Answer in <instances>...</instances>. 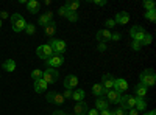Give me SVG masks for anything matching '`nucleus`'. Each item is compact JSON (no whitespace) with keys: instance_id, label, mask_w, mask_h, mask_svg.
Masks as SVG:
<instances>
[{"instance_id":"3","label":"nucleus","mask_w":156,"mask_h":115,"mask_svg":"<svg viewBox=\"0 0 156 115\" xmlns=\"http://www.w3.org/2000/svg\"><path fill=\"white\" fill-rule=\"evenodd\" d=\"M53 50V55H62L66 52V42L64 41H59V39H51V42L48 44Z\"/></svg>"},{"instance_id":"5","label":"nucleus","mask_w":156,"mask_h":115,"mask_svg":"<svg viewBox=\"0 0 156 115\" xmlns=\"http://www.w3.org/2000/svg\"><path fill=\"white\" fill-rule=\"evenodd\" d=\"M129 34H131L133 41H137V42H142L144 37H145V31H144V28H142L140 25H134V27L129 30Z\"/></svg>"},{"instance_id":"25","label":"nucleus","mask_w":156,"mask_h":115,"mask_svg":"<svg viewBox=\"0 0 156 115\" xmlns=\"http://www.w3.org/2000/svg\"><path fill=\"white\" fill-rule=\"evenodd\" d=\"M3 69L6 70V72H12L16 69V62L12 61V59H8V61H5L3 62Z\"/></svg>"},{"instance_id":"30","label":"nucleus","mask_w":156,"mask_h":115,"mask_svg":"<svg viewBox=\"0 0 156 115\" xmlns=\"http://www.w3.org/2000/svg\"><path fill=\"white\" fill-rule=\"evenodd\" d=\"M31 78H33L34 81H36V79H41V78H42V72L37 70V69L33 70V72H31Z\"/></svg>"},{"instance_id":"23","label":"nucleus","mask_w":156,"mask_h":115,"mask_svg":"<svg viewBox=\"0 0 156 115\" xmlns=\"http://www.w3.org/2000/svg\"><path fill=\"white\" fill-rule=\"evenodd\" d=\"M84 90H81V89H78V90H75L73 93H72V98L76 101V103H81V101L84 100Z\"/></svg>"},{"instance_id":"16","label":"nucleus","mask_w":156,"mask_h":115,"mask_svg":"<svg viewBox=\"0 0 156 115\" xmlns=\"http://www.w3.org/2000/svg\"><path fill=\"white\" fill-rule=\"evenodd\" d=\"M114 22H115V23H120V25L128 23V22H129V16H128V12H125V11H122V12H117V16H115Z\"/></svg>"},{"instance_id":"19","label":"nucleus","mask_w":156,"mask_h":115,"mask_svg":"<svg viewBox=\"0 0 156 115\" xmlns=\"http://www.w3.org/2000/svg\"><path fill=\"white\" fill-rule=\"evenodd\" d=\"M47 89V83L41 78V79H36L34 81V90L37 92V93H41V92H44Z\"/></svg>"},{"instance_id":"2","label":"nucleus","mask_w":156,"mask_h":115,"mask_svg":"<svg viewBox=\"0 0 156 115\" xmlns=\"http://www.w3.org/2000/svg\"><path fill=\"white\" fill-rule=\"evenodd\" d=\"M11 23H12V30L17 31V33L22 31V30H25V25H27L25 19L20 14H12L11 16Z\"/></svg>"},{"instance_id":"24","label":"nucleus","mask_w":156,"mask_h":115,"mask_svg":"<svg viewBox=\"0 0 156 115\" xmlns=\"http://www.w3.org/2000/svg\"><path fill=\"white\" fill-rule=\"evenodd\" d=\"M92 92H94V95H97L98 98L103 95V93H105L106 90H105V89H103V86L101 84H94L92 86Z\"/></svg>"},{"instance_id":"9","label":"nucleus","mask_w":156,"mask_h":115,"mask_svg":"<svg viewBox=\"0 0 156 115\" xmlns=\"http://www.w3.org/2000/svg\"><path fill=\"white\" fill-rule=\"evenodd\" d=\"M64 62V59H62V56L61 55H53V56H51V58H48L47 59V66H50L51 69H53V67H59L61 66V64Z\"/></svg>"},{"instance_id":"47","label":"nucleus","mask_w":156,"mask_h":115,"mask_svg":"<svg viewBox=\"0 0 156 115\" xmlns=\"http://www.w3.org/2000/svg\"><path fill=\"white\" fill-rule=\"evenodd\" d=\"M144 115H156V113H154V110H150V112H147V113H144Z\"/></svg>"},{"instance_id":"17","label":"nucleus","mask_w":156,"mask_h":115,"mask_svg":"<svg viewBox=\"0 0 156 115\" xmlns=\"http://www.w3.org/2000/svg\"><path fill=\"white\" fill-rule=\"evenodd\" d=\"M87 104L86 103H76L75 106H73V112H75V115H84V113H87Z\"/></svg>"},{"instance_id":"49","label":"nucleus","mask_w":156,"mask_h":115,"mask_svg":"<svg viewBox=\"0 0 156 115\" xmlns=\"http://www.w3.org/2000/svg\"><path fill=\"white\" fill-rule=\"evenodd\" d=\"M0 27H2V19H0Z\"/></svg>"},{"instance_id":"27","label":"nucleus","mask_w":156,"mask_h":115,"mask_svg":"<svg viewBox=\"0 0 156 115\" xmlns=\"http://www.w3.org/2000/svg\"><path fill=\"white\" fill-rule=\"evenodd\" d=\"M145 101H144V98H136V106H134V109L139 112V110H144L145 109Z\"/></svg>"},{"instance_id":"22","label":"nucleus","mask_w":156,"mask_h":115,"mask_svg":"<svg viewBox=\"0 0 156 115\" xmlns=\"http://www.w3.org/2000/svg\"><path fill=\"white\" fill-rule=\"evenodd\" d=\"M95 109H97V110H105V109H108V101L103 100V98H97V100H95Z\"/></svg>"},{"instance_id":"20","label":"nucleus","mask_w":156,"mask_h":115,"mask_svg":"<svg viewBox=\"0 0 156 115\" xmlns=\"http://www.w3.org/2000/svg\"><path fill=\"white\" fill-rule=\"evenodd\" d=\"M134 92H136L137 98H145L147 96V87L144 84H137L136 89H134Z\"/></svg>"},{"instance_id":"31","label":"nucleus","mask_w":156,"mask_h":115,"mask_svg":"<svg viewBox=\"0 0 156 115\" xmlns=\"http://www.w3.org/2000/svg\"><path fill=\"white\" fill-rule=\"evenodd\" d=\"M144 6H145V9H147V11L154 9V3L151 2V0H145V2H144Z\"/></svg>"},{"instance_id":"33","label":"nucleus","mask_w":156,"mask_h":115,"mask_svg":"<svg viewBox=\"0 0 156 115\" xmlns=\"http://www.w3.org/2000/svg\"><path fill=\"white\" fill-rule=\"evenodd\" d=\"M131 47H133V50H134V52H137V50H140V47H142V42H137V41H133V44H131Z\"/></svg>"},{"instance_id":"7","label":"nucleus","mask_w":156,"mask_h":115,"mask_svg":"<svg viewBox=\"0 0 156 115\" xmlns=\"http://www.w3.org/2000/svg\"><path fill=\"white\" fill-rule=\"evenodd\" d=\"M120 104H122V109H133L136 106V98L131 96V95H123L120 98Z\"/></svg>"},{"instance_id":"43","label":"nucleus","mask_w":156,"mask_h":115,"mask_svg":"<svg viewBox=\"0 0 156 115\" xmlns=\"http://www.w3.org/2000/svg\"><path fill=\"white\" fill-rule=\"evenodd\" d=\"M128 113H129V115H139V112H137L134 107H133V109H129V112H128Z\"/></svg>"},{"instance_id":"34","label":"nucleus","mask_w":156,"mask_h":115,"mask_svg":"<svg viewBox=\"0 0 156 115\" xmlns=\"http://www.w3.org/2000/svg\"><path fill=\"white\" fill-rule=\"evenodd\" d=\"M58 14L62 16V17H66V16H67V9H66V6H61V8L58 9Z\"/></svg>"},{"instance_id":"11","label":"nucleus","mask_w":156,"mask_h":115,"mask_svg":"<svg viewBox=\"0 0 156 115\" xmlns=\"http://www.w3.org/2000/svg\"><path fill=\"white\" fill-rule=\"evenodd\" d=\"M76 86H78V78L75 75L66 76V79H64V87H66L67 90H72V87H76Z\"/></svg>"},{"instance_id":"29","label":"nucleus","mask_w":156,"mask_h":115,"mask_svg":"<svg viewBox=\"0 0 156 115\" xmlns=\"http://www.w3.org/2000/svg\"><path fill=\"white\" fill-rule=\"evenodd\" d=\"M145 17H147L148 20L154 22V20H156V11H154V9H151V11H147V12H145Z\"/></svg>"},{"instance_id":"8","label":"nucleus","mask_w":156,"mask_h":115,"mask_svg":"<svg viewBox=\"0 0 156 115\" xmlns=\"http://www.w3.org/2000/svg\"><path fill=\"white\" fill-rule=\"evenodd\" d=\"M114 90L115 92H119V93H122V92H125V90H128V83L125 81V79H122V78H119V79H114Z\"/></svg>"},{"instance_id":"46","label":"nucleus","mask_w":156,"mask_h":115,"mask_svg":"<svg viewBox=\"0 0 156 115\" xmlns=\"http://www.w3.org/2000/svg\"><path fill=\"white\" fill-rule=\"evenodd\" d=\"M0 16H2V19H5V17H8V12L6 11H2V12H0Z\"/></svg>"},{"instance_id":"36","label":"nucleus","mask_w":156,"mask_h":115,"mask_svg":"<svg viewBox=\"0 0 156 115\" xmlns=\"http://www.w3.org/2000/svg\"><path fill=\"white\" fill-rule=\"evenodd\" d=\"M64 100H69V98H72V90H67V89H66V92H64Z\"/></svg>"},{"instance_id":"26","label":"nucleus","mask_w":156,"mask_h":115,"mask_svg":"<svg viewBox=\"0 0 156 115\" xmlns=\"http://www.w3.org/2000/svg\"><path fill=\"white\" fill-rule=\"evenodd\" d=\"M78 8H80V2H67V5H66V9L70 12H76Z\"/></svg>"},{"instance_id":"13","label":"nucleus","mask_w":156,"mask_h":115,"mask_svg":"<svg viewBox=\"0 0 156 115\" xmlns=\"http://www.w3.org/2000/svg\"><path fill=\"white\" fill-rule=\"evenodd\" d=\"M47 100L50 101V103H56V104H62L64 101H66L61 93H56V92H50L47 95Z\"/></svg>"},{"instance_id":"12","label":"nucleus","mask_w":156,"mask_h":115,"mask_svg":"<svg viewBox=\"0 0 156 115\" xmlns=\"http://www.w3.org/2000/svg\"><path fill=\"white\" fill-rule=\"evenodd\" d=\"M101 86H103L105 90H111V89L114 87V78H112V75H103Z\"/></svg>"},{"instance_id":"14","label":"nucleus","mask_w":156,"mask_h":115,"mask_svg":"<svg viewBox=\"0 0 156 115\" xmlns=\"http://www.w3.org/2000/svg\"><path fill=\"white\" fill-rule=\"evenodd\" d=\"M109 39H111L109 30H98V31H97V41H98L100 44H105V42L109 41Z\"/></svg>"},{"instance_id":"35","label":"nucleus","mask_w":156,"mask_h":115,"mask_svg":"<svg viewBox=\"0 0 156 115\" xmlns=\"http://www.w3.org/2000/svg\"><path fill=\"white\" fill-rule=\"evenodd\" d=\"M148 44H151V36L150 34H145L144 41H142V45H148Z\"/></svg>"},{"instance_id":"39","label":"nucleus","mask_w":156,"mask_h":115,"mask_svg":"<svg viewBox=\"0 0 156 115\" xmlns=\"http://www.w3.org/2000/svg\"><path fill=\"white\" fill-rule=\"evenodd\" d=\"M111 39H112V41H119V39H120V34H119V33L111 34Z\"/></svg>"},{"instance_id":"32","label":"nucleus","mask_w":156,"mask_h":115,"mask_svg":"<svg viewBox=\"0 0 156 115\" xmlns=\"http://www.w3.org/2000/svg\"><path fill=\"white\" fill-rule=\"evenodd\" d=\"M70 22H76V19H78V16H76V12H70V11H67V16H66Z\"/></svg>"},{"instance_id":"21","label":"nucleus","mask_w":156,"mask_h":115,"mask_svg":"<svg viewBox=\"0 0 156 115\" xmlns=\"http://www.w3.org/2000/svg\"><path fill=\"white\" fill-rule=\"evenodd\" d=\"M27 8L31 14H34V12L39 11V2L37 0H30V2H27Z\"/></svg>"},{"instance_id":"1","label":"nucleus","mask_w":156,"mask_h":115,"mask_svg":"<svg viewBox=\"0 0 156 115\" xmlns=\"http://www.w3.org/2000/svg\"><path fill=\"white\" fill-rule=\"evenodd\" d=\"M154 83H156L154 70L147 69V70L142 72V75H140V84H144L145 87H150V86H154Z\"/></svg>"},{"instance_id":"28","label":"nucleus","mask_w":156,"mask_h":115,"mask_svg":"<svg viewBox=\"0 0 156 115\" xmlns=\"http://www.w3.org/2000/svg\"><path fill=\"white\" fill-rule=\"evenodd\" d=\"M34 31H36L34 23H27V25H25V33H27V34H34Z\"/></svg>"},{"instance_id":"40","label":"nucleus","mask_w":156,"mask_h":115,"mask_svg":"<svg viewBox=\"0 0 156 115\" xmlns=\"http://www.w3.org/2000/svg\"><path fill=\"white\" fill-rule=\"evenodd\" d=\"M106 25H108V27H109V28H112V27H114V25H115V22H114L112 19H109V20H106Z\"/></svg>"},{"instance_id":"6","label":"nucleus","mask_w":156,"mask_h":115,"mask_svg":"<svg viewBox=\"0 0 156 115\" xmlns=\"http://www.w3.org/2000/svg\"><path fill=\"white\" fill-rule=\"evenodd\" d=\"M42 79L47 83V84H51L58 79V72L55 69H47L45 72H42Z\"/></svg>"},{"instance_id":"38","label":"nucleus","mask_w":156,"mask_h":115,"mask_svg":"<svg viewBox=\"0 0 156 115\" xmlns=\"http://www.w3.org/2000/svg\"><path fill=\"white\" fill-rule=\"evenodd\" d=\"M94 3H95V5L103 6V5H106V0H94Z\"/></svg>"},{"instance_id":"4","label":"nucleus","mask_w":156,"mask_h":115,"mask_svg":"<svg viewBox=\"0 0 156 115\" xmlns=\"http://www.w3.org/2000/svg\"><path fill=\"white\" fill-rule=\"evenodd\" d=\"M36 55H37V58H41V59H48V58H51L53 56V50H51V47L47 44V45H41L37 50H36Z\"/></svg>"},{"instance_id":"10","label":"nucleus","mask_w":156,"mask_h":115,"mask_svg":"<svg viewBox=\"0 0 156 115\" xmlns=\"http://www.w3.org/2000/svg\"><path fill=\"white\" fill-rule=\"evenodd\" d=\"M120 98H122V95L119 92H115L114 89L106 90V101H109V103H120Z\"/></svg>"},{"instance_id":"15","label":"nucleus","mask_w":156,"mask_h":115,"mask_svg":"<svg viewBox=\"0 0 156 115\" xmlns=\"http://www.w3.org/2000/svg\"><path fill=\"white\" fill-rule=\"evenodd\" d=\"M44 33H45L47 37H53V36H55V33H56V25H55L53 20L48 22L45 27H44Z\"/></svg>"},{"instance_id":"45","label":"nucleus","mask_w":156,"mask_h":115,"mask_svg":"<svg viewBox=\"0 0 156 115\" xmlns=\"http://www.w3.org/2000/svg\"><path fill=\"white\" fill-rule=\"evenodd\" d=\"M98 115H109V110L108 109H105V110H100V113Z\"/></svg>"},{"instance_id":"41","label":"nucleus","mask_w":156,"mask_h":115,"mask_svg":"<svg viewBox=\"0 0 156 115\" xmlns=\"http://www.w3.org/2000/svg\"><path fill=\"white\" fill-rule=\"evenodd\" d=\"M87 115H98V110L97 109H90V110H87Z\"/></svg>"},{"instance_id":"42","label":"nucleus","mask_w":156,"mask_h":115,"mask_svg":"<svg viewBox=\"0 0 156 115\" xmlns=\"http://www.w3.org/2000/svg\"><path fill=\"white\" fill-rule=\"evenodd\" d=\"M53 115H69L67 112H64V110H55Z\"/></svg>"},{"instance_id":"18","label":"nucleus","mask_w":156,"mask_h":115,"mask_svg":"<svg viewBox=\"0 0 156 115\" xmlns=\"http://www.w3.org/2000/svg\"><path fill=\"white\" fill-rule=\"evenodd\" d=\"M51 17H53V12H51V11H47L45 14H42L41 17H39V25L45 27L48 22H51Z\"/></svg>"},{"instance_id":"44","label":"nucleus","mask_w":156,"mask_h":115,"mask_svg":"<svg viewBox=\"0 0 156 115\" xmlns=\"http://www.w3.org/2000/svg\"><path fill=\"white\" fill-rule=\"evenodd\" d=\"M98 50H100V52H105V50H106V45H105V44H100V45H98Z\"/></svg>"},{"instance_id":"37","label":"nucleus","mask_w":156,"mask_h":115,"mask_svg":"<svg viewBox=\"0 0 156 115\" xmlns=\"http://www.w3.org/2000/svg\"><path fill=\"white\" fill-rule=\"evenodd\" d=\"M114 113H115V115H126V110L120 107V109H117V110H114Z\"/></svg>"},{"instance_id":"48","label":"nucleus","mask_w":156,"mask_h":115,"mask_svg":"<svg viewBox=\"0 0 156 115\" xmlns=\"http://www.w3.org/2000/svg\"><path fill=\"white\" fill-rule=\"evenodd\" d=\"M109 115H115V113H114V110H109Z\"/></svg>"}]
</instances>
